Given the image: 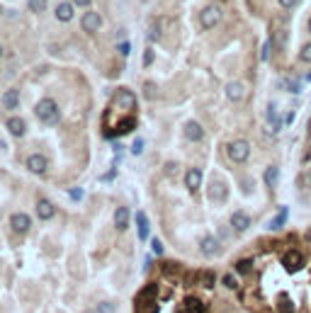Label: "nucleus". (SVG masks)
<instances>
[{
    "instance_id": "nucleus-42",
    "label": "nucleus",
    "mask_w": 311,
    "mask_h": 313,
    "mask_svg": "<svg viewBox=\"0 0 311 313\" xmlns=\"http://www.w3.org/2000/svg\"><path fill=\"white\" fill-rule=\"evenodd\" d=\"M241 187H243L246 192H251V190H253V182H251V180H241Z\"/></svg>"
},
{
    "instance_id": "nucleus-48",
    "label": "nucleus",
    "mask_w": 311,
    "mask_h": 313,
    "mask_svg": "<svg viewBox=\"0 0 311 313\" xmlns=\"http://www.w3.org/2000/svg\"><path fill=\"white\" fill-rule=\"evenodd\" d=\"M309 32H311V20H309Z\"/></svg>"
},
{
    "instance_id": "nucleus-38",
    "label": "nucleus",
    "mask_w": 311,
    "mask_h": 313,
    "mask_svg": "<svg viewBox=\"0 0 311 313\" xmlns=\"http://www.w3.org/2000/svg\"><path fill=\"white\" fill-rule=\"evenodd\" d=\"M151 63H153V51L146 49V54H143V66H151Z\"/></svg>"
},
{
    "instance_id": "nucleus-2",
    "label": "nucleus",
    "mask_w": 311,
    "mask_h": 313,
    "mask_svg": "<svg viewBox=\"0 0 311 313\" xmlns=\"http://www.w3.org/2000/svg\"><path fill=\"white\" fill-rule=\"evenodd\" d=\"M226 153L233 163H246L248 156H251V143L246 139H236V141H231L226 146Z\"/></svg>"
},
{
    "instance_id": "nucleus-27",
    "label": "nucleus",
    "mask_w": 311,
    "mask_h": 313,
    "mask_svg": "<svg viewBox=\"0 0 311 313\" xmlns=\"http://www.w3.org/2000/svg\"><path fill=\"white\" fill-rule=\"evenodd\" d=\"M185 309H190L187 313H202L204 311V306L199 304L197 299H187V301H185Z\"/></svg>"
},
{
    "instance_id": "nucleus-45",
    "label": "nucleus",
    "mask_w": 311,
    "mask_h": 313,
    "mask_svg": "<svg viewBox=\"0 0 311 313\" xmlns=\"http://www.w3.org/2000/svg\"><path fill=\"white\" fill-rule=\"evenodd\" d=\"M83 313H100V311H97V309H85Z\"/></svg>"
},
{
    "instance_id": "nucleus-8",
    "label": "nucleus",
    "mask_w": 311,
    "mask_h": 313,
    "mask_svg": "<svg viewBox=\"0 0 311 313\" xmlns=\"http://www.w3.org/2000/svg\"><path fill=\"white\" fill-rule=\"evenodd\" d=\"M10 226H12L15 233H27L29 228H32V219H29L25 211H17V214L10 216Z\"/></svg>"
},
{
    "instance_id": "nucleus-37",
    "label": "nucleus",
    "mask_w": 311,
    "mask_h": 313,
    "mask_svg": "<svg viewBox=\"0 0 311 313\" xmlns=\"http://www.w3.org/2000/svg\"><path fill=\"white\" fill-rule=\"evenodd\" d=\"M202 282H204V286H212V284H214V274H212V272H204Z\"/></svg>"
},
{
    "instance_id": "nucleus-3",
    "label": "nucleus",
    "mask_w": 311,
    "mask_h": 313,
    "mask_svg": "<svg viewBox=\"0 0 311 313\" xmlns=\"http://www.w3.org/2000/svg\"><path fill=\"white\" fill-rule=\"evenodd\" d=\"M219 22H222V7L219 5H207L199 12V25L204 29H214Z\"/></svg>"
},
{
    "instance_id": "nucleus-15",
    "label": "nucleus",
    "mask_w": 311,
    "mask_h": 313,
    "mask_svg": "<svg viewBox=\"0 0 311 313\" xmlns=\"http://www.w3.org/2000/svg\"><path fill=\"white\" fill-rule=\"evenodd\" d=\"M129 219H132L129 209H127V206H119V209L114 211V228H117L119 233H124V231L129 228Z\"/></svg>"
},
{
    "instance_id": "nucleus-10",
    "label": "nucleus",
    "mask_w": 311,
    "mask_h": 313,
    "mask_svg": "<svg viewBox=\"0 0 311 313\" xmlns=\"http://www.w3.org/2000/svg\"><path fill=\"white\" fill-rule=\"evenodd\" d=\"M199 250H202L204 255L214 257V255H219V253H222V245H219V240H217L214 235H204V238L199 240Z\"/></svg>"
},
{
    "instance_id": "nucleus-44",
    "label": "nucleus",
    "mask_w": 311,
    "mask_h": 313,
    "mask_svg": "<svg viewBox=\"0 0 311 313\" xmlns=\"http://www.w3.org/2000/svg\"><path fill=\"white\" fill-rule=\"evenodd\" d=\"M73 2H76V5H81V7H85V5H90L92 0H73Z\"/></svg>"
},
{
    "instance_id": "nucleus-11",
    "label": "nucleus",
    "mask_w": 311,
    "mask_h": 313,
    "mask_svg": "<svg viewBox=\"0 0 311 313\" xmlns=\"http://www.w3.org/2000/svg\"><path fill=\"white\" fill-rule=\"evenodd\" d=\"M81 27L88 32V34H95L97 29L102 27V17L97 12H85L83 20H81Z\"/></svg>"
},
{
    "instance_id": "nucleus-40",
    "label": "nucleus",
    "mask_w": 311,
    "mask_h": 313,
    "mask_svg": "<svg viewBox=\"0 0 311 313\" xmlns=\"http://www.w3.org/2000/svg\"><path fill=\"white\" fill-rule=\"evenodd\" d=\"M224 284H226L228 289H236V279H233L231 274H226V277H224Z\"/></svg>"
},
{
    "instance_id": "nucleus-30",
    "label": "nucleus",
    "mask_w": 311,
    "mask_h": 313,
    "mask_svg": "<svg viewBox=\"0 0 311 313\" xmlns=\"http://www.w3.org/2000/svg\"><path fill=\"white\" fill-rule=\"evenodd\" d=\"M158 39H161V27L153 25V27L148 29V41H158Z\"/></svg>"
},
{
    "instance_id": "nucleus-20",
    "label": "nucleus",
    "mask_w": 311,
    "mask_h": 313,
    "mask_svg": "<svg viewBox=\"0 0 311 313\" xmlns=\"http://www.w3.org/2000/svg\"><path fill=\"white\" fill-rule=\"evenodd\" d=\"M156 291H158V286L156 284H148V286H143L141 289V294L136 296V309H141L143 304H148L153 296H156Z\"/></svg>"
},
{
    "instance_id": "nucleus-34",
    "label": "nucleus",
    "mask_w": 311,
    "mask_h": 313,
    "mask_svg": "<svg viewBox=\"0 0 311 313\" xmlns=\"http://www.w3.org/2000/svg\"><path fill=\"white\" fill-rule=\"evenodd\" d=\"M270 44H272L270 39L263 44V51H260V58H263V61H267V58H270Z\"/></svg>"
},
{
    "instance_id": "nucleus-35",
    "label": "nucleus",
    "mask_w": 311,
    "mask_h": 313,
    "mask_svg": "<svg viewBox=\"0 0 311 313\" xmlns=\"http://www.w3.org/2000/svg\"><path fill=\"white\" fill-rule=\"evenodd\" d=\"M141 151H143V141H141V139H136V141L132 143V153H134V156H139Z\"/></svg>"
},
{
    "instance_id": "nucleus-46",
    "label": "nucleus",
    "mask_w": 311,
    "mask_h": 313,
    "mask_svg": "<svg viewBox=\"0 0 311 313\" xmlns=\"http://www.w3.org/2000/svg\"><path fill=\"white\" fill-rule=\"evenodd\" d=\"M309 136H311V121H309Z\"/></svg>"
},
{
    "instance_id": "nucleus-21",
    "label": "nucleus",
    "mask_w": 311,
    "mask_h": 313,
    "mask_svg": "<svg viewBox=\"0 0 311 313\" xmlns=\"http://www.w3.org/2000/svg\"><path fill=\"white\" fill-rule=\"evenodd\" d=\"M136 226H139V238H141V240H148V233H151V231H148V219H146L143 211L136 214Z\"/></svg>"
},
{
    "instance_id": "nucleus-25",
    "label": "nucleus",
    "mask_w": 311,
    "mask_h": 313,
    "mask_svg": "<svg viewBox=\"0 0 311 313\" xmlns=\"http://www.w3.org/2000/svg\"><path fill=\"white\" fill-rule=\"evenodd\" d=\"M134 126H136V119H134V117H129V119H124V121L117 126V134H127V131H132Z\"/></svg>"
},
{
    "instance_id": "nucleus-14",
    "label": "nucleus",
    "mask_w": 311,
    "mask_h": 313,
    "mask_svg": "<svg viewBox=\"0 0 311 313\" xmlns=\"http://www.w3.org/2000/svg\"><path fill=\"white\" fill-rule=\"evenodd\" d=\"M37 214H39V219L42 221H49V219H54V214H56V206L51 204L49 199H37Z\"/></svg>"
},
{
    "instance_id": "nucleus-16",
    "label": "nucleus",
    "mask_w": 311,
    "mask_h": 313,
    "mask_svg": "<svg viewBox=\"0 0 311 313\" xmlns=\"http://www.w3.org/2000/svg\"><path fill=\"white\" fill-rule=\"evenodd\" d=\"M185 185H187L190 192H197L199 185H202V170L199 168H190V170L185 172Z\"/></svg>"
},
{
    "instance_id": "nucleus-5",
    "label": "nucleus",
    "mask_w": 311,
    "mask_h": 313,
    "mask_svg": "<svg viewBox=\"0 0 311 313\" xmlns=\"http://www.w3.org/2000/svg\"><path fill=\"white\" fill-rule=\"evenodd\" d=\"M282 265L287 272H297L304 265V255L299 250H287V253H282Z\"/></svg>"
},
{
    "instance_id": "nucleus-12",
    "label": "nucleus",
    "mask_w": 311,
    "mask_h": 313,
    "mask_svg": "<svg viewBox=\"0 0 311 313\" xmlns=\"http://www.w3.org/2000/svg\"><path fill=\"white\" fill-rule=\"evenodd\" d=\"M231 228H233L236 233L248 231V228H251V216L243 214V211H233V214H231Z\"/></svg>"
},
{
    "instance_id": "nucleus-19",
    "label": "nucleus",
    "mask_w": 311,
    "mask_h": 313,
    "mask_svg": "<svg viewBox=\"0 0 311 313\" xmlns=\"http://www.w3.org/2000/svg\"><path fill=\"white\" fill-rule=\"evenodd\" d=\"M0 102H2V107H5V110H10V112H12V110H17V107H20V92H17V90H7V92L2 95V100H0Z\"/></svg>"
},
{
    "instance_id": "nucleus-17",
    "label": "nucleus",
    "mask_w": 311,
    "mask_h": 313,
    "mask_svg": "<svg viewBox=\"0 0 311 313\" xmlns=\"http://www.w3.org/2000/svg\"><path fill=\"white\" fill-rule=\"evenodd\" d=\"M243 95H246V87H243V83H238V80H231L226 85V97L231 100V102H241L243 100Z\"/></svg>"
},
{
    "instance_id": "nucleus-47",
    "label": "nucleus",
    "mask_w": 311,
    "mask_h": 313,
    "mask_svg": "<svg viewBox=\"0 0 311 313\" xmlns=\"http://www.w3.org/2000/svg\"><path fill=\"white\" fill-rule=\"evenodd\" d=\"M0 58H2V46H0Z\"/></svg>"
},
{
    "instance_id": "nucleus-49",
    "label": "nucleus",
    "mask_w": 311,
    "mask_h": 313,
    "mask_svg": "<svg viewBox=\"0 0 311 313\" xmlns=\"http://www.w3.org/2000/svg\"><path fill=\"white\" fill-rule=\"evenodd\" d=\"M0 12H2V7H0Z\"/></svg>"
},
{
    "instance_id": "nucleus-31",
    "label": "nucleus",
    "mask_w": 311,
    "mask_h": 313,
    "mask_svg": "<svg viewBox=\"0 0 311 313\" xmlns=\"http://www.w3.org/2000/svg\"><path fill=\"white\" fill-rule=\"evenodd\" d=\"M68 197L73 201H81L83 199V190H81V187H73V190H68Z\"/></svg>"
},
{
    "instance_id": "nucleus-32",
    "label": "nucleus",
    "mask_w": 311,
    "mask_h": 313,
    "mask_svg": "<svg viewBox=\"0 0 311 313\" xmlns=\"http://www.w3.org/2000/svg\"><path fill=\"white\" fill-rule=\"evenodd\" d=\"M151 250H153L156 255H163V243H161L158 238H153V240H151Z\"/></svg>"
},
{
    "instance_id": "nucleus-4",
    "label": "nucleus",
    "mask_w": 311,
    "mask_h": 313,
    "mask_svg": "<svg viewBox=\"0 0 311 313\" xmlns=\"http://www.w3.org/2000/svg\"><path fill=\"white\" fill-rule=\"evenodd\" d=\"M27 170L34 172V175H46L49 170V160H46V156H42V153H32L27 158Z\"/></svg>"
},
{
    "instance_id": "nucleus-13",
    "label": "nucleus",
    "mask_w": 311,
    "mask_h": 313,
    "mask_svg": "<svg viewBox=\"0 0 311 313\" xmlns=\"http://www.w3.org/2000/svg\"><path fill=\"white\" fill-rule=\"evenodd\" d=\"M7 131H10L12 136L22 139V136L27 134V124H25V119H22V117H10V119H7Z\"/></svg>"
},
{
    "instance_id": "nucleus-41",
    "label": "nucleus",
    "mask_w": 311,
    "mask_h": 313,
    "mask_svg": "<svg viewBox=\"0 0 311 313\" xmlns=\"http://www.w3.org/2000/svg\"><path fill=\"white\" fill-rule=\"evenodd\" d=\"M119 54H122V56L129 54V41H122V44H119Z\"/></svg>"
},
{
    "instance_id": "nucleus-1",
    "label": "nucleus",
    "mask_w": 311,
    "mask_h": 313,
    "mask_svg": "<svg viewBox=\"0 0 311 313\" xmlns=\"http://www.w3.org/2000/svg\"><path fill=\"white\" fill-rule=\"evenodd\" d=\"M34 112H37V117H39L44 124H56L58 121V105L51 100V97L39 100V105L34 107Z\"/></svg>"
},
{
    "instance_id": "nucleus-24",
    "label": "nucleus",
    "mask_w": 311,
    "mask_h": 313,
    "mask_svg": "<svg viewBox=\"0 0 311 313\" xmlns=\"http://www.w3.org/2000/svg\"><path fill=\"white\" fill-rule=\"evenodd\" d=\"M280 311H282V313H294V311H297V306L292 304V299H289L287 294L280 296Z\"/></svg>"
},
{
    "instance_id": "nucleus-33",
    "label": "nucleus",
    "mask_w": 311,
    "mask_h": 313,
    "mask_svg": "<svg viewBox=\"0 0 311 313\" xmlns=\"http://www.w3.org/2000/svg\"><path fill=\"white\" fill-rule=\"evenodd\" d=\"M97 311L100 313H114V306L110 304V301H102V304L97 306Z\"/></svg>"
},
{
    "instance_id": "nucleus-28",
    "label": "nucleus",
    "mask_w": 311,
    "mask_h": 313,
    "mask_svg": "<svg viewBox=\"0 0 311 313\" xmlns=\"http://www.w3.org/2000/svg\"><path fill=\"white\" fill-rule=\"evenodd\" d=\"M29 10L32 12H44L46 10V0H29Z\"/></svg>"
},
{
    "instance_id": "nucleus-9",
    "label": "nucleus",
    "mask_w": 311,
    "mask_h": 313,
    "mask_svg": "<svg viewBox=\"0 0 311 313\" xmlns=\"http://www.w3.org/2000/svg\"><path fill=\"white\" fill-rule=\"evenodd\" d=\"M228 197V187H226V182H222V180H214L212 185H209V199L212 201H226Z\"/></svg>"
},
{
    "instance_id": "nucleus-22",
    "label": "nucleus",
    "mask_w": 311,
    "mask_h": 313,
    "mask_svg": "<svg viewBox=\"0 0 311 313\" xmlns=\"http://www.w3.org/2000/svg\"><path fill=\"white\" fill-rule=\"evenodd\" d=\"M277 175H280V170H277L275 165H270V168L265 170V185H267L270 190H275V185H277Z\"/></svg>"
},
{
    "instance_id": "nucleus-18",
    "label": "nucleus",
    "mask_w": 311,
    "mask_h": 313,
    "mask_svg": "<svg viewBox=\"0 0 311 313\" xmlns=\"http://www.w3.org/2000/svg\"><path fill=\"white\" fill-rule=\"evenodd\" d=\"M73 5H76V2H58L56 5V20L58 22H71V20H73Z\"/></svg>"
},
{
    "instance_id": "nucleus-7",
    "label": "nucleus",
    "mask_w": 311,
    "mask_h": 313,
    "mask_svg": "<svg viewBox=\"0 0 311 313\" xmlns=\"http://www.w3.org/2000/svg\"><path fill=\"white\" fill-rule=\"evenodd\" d=\"M182 134H185V139L187 141H202L204 139V129H202V124L195 121V119H190V121H185V126H182Z\"/></svg>"
},
{
    "instance_id": "nucleus-26",
    "label": "nucleus",
    "mask_w": 311,
    "mask_h": 313,
    "mask_svg": "<svg viewBox=\"0 0 311 313\" xmlns=\"http://www.w3.org/2000/svg\"><path fill=\"white\" fill-rule=\"evenodd\" d=\"M299 61H304V63H311V41L302 44V49H299Z\"/></svg>"
},
{
    "instance_id": "nucleus-36",
    "label": "nucleus",
    "mask_w": 311,
    "mask_h": 313,
    "mask_svg": "<svg viewBox=\"0 0 311 313\" xmlns=\"http://www.w3.org/2000/svg\"><path fill=\"white\" fill-rule=\"evenodd\" d=\"M280 5H282L284 10H294L299 5V0H280Z\"/></svg>"
},
{
    "instance_id": "nucleus-6",
    "label": "nucleus",
    "mask_w": 311,
    "mask_h": 313,
    "mask_svg": "<svg viewBox=\"0 0 311 313\" xmlns=\"http://www.w3.org/2000/svg\"><path fill=\"white\" fill-rule=\"evenodd\" d=\"M114 102H117L119 107H124V110H134V107H136V95H134L132 90H127V87H119V90L114 92Z\"/></svg>"
},
{
    "instance_id": "nucleus-43",
    "label": "nucleus",
    "mask_w": 311,
    "mask_h": 313,
    "mask_svg": "<svg viewBox=\"0 0 311 313\" xmlns=\"http://www.w3.org/2000/svg\"><path fill=\"white\" fill-rule=\"evenodd\" d=\"M166 172H168V175L178 172V163H168V165H166Z\"/></svg>"
},
{
    "instance_id": "nucleus-29",
    "label": "nucleus",
    "mask_w": 311,
    "mask_h": 313,
    "mask_svg": "<svg viewBox=\"0 0 311 313\" xmlns=\"http://www.w3.org/2000/svg\"><path fill=\"white\" fill-rule=\"evenodd\" d=\"M253 267V260H241L238 265H236V272H241V274H246L248 270Z\"/></svg>"
},
{
    "instance_id": "nucleus-23",
    "label": "nucleus",
    "mask_w": 311,
    "mask_h": 313,
    "mask_svg": "<svg viewBox=\"0 0 311 313\" xmlns=\"http://www.w3.org/2000/svg\"><path fill=\"white\" fill-rule=\"evenodd\" d=\"M287 214H289V211H287V206H282V209H280V214L275 216V221L270 224V231H277V228H282L284 224H287Z\"/></svg>"
},
{
    "instance_id": "nucleus-39",
    "label": "nucleus",
    "mask_w": 311,
    "mask_h": 313,
    "mask_svg": "<svg viewBox=\"0 0 311 313\" xmlns=\"http://www.w3.org/2000/svg\"><path fill=\"white\" fill-rule=\"evenodd\" d=\"M153 95H156V85L148 80V83H146V97H153Z\"/></svg>"
}]
</instances>
